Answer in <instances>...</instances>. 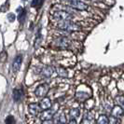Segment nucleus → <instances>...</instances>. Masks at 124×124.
Wrapping results in <instances>:
<instances>
[{
	"label": "nucleus",
	"mask_w": 124,
	"mask_h": 124,
	"mask_svg": "<svg viewBox=\"0 0 124 124\" xmlns=\"http://www.w3.org/2000/svg\"><path fill=\"white\" fill-rule=\"evenodd\" d=\"M28 109H29V112L31 113V115L33 116H37L38 115L40 112H41V108L38 104H36V103H33V104H30L28 106Z\"/></svg>",
	"instance_id": "obj_12"
},
{
	"label": "nucleus",
	"mask_w": 124,
	"mask_h": 124,
	"mask_svg": "<svg viewBox=\"0 0 124 124\" xmlns=\"http://www.w3.org/2000/svg\"><path fill=\"white\" fill-rule=\"evenodd\" d=\"M59 114V113H58ZM56 123H60V124H66L67 122V118H66V115L64 113H62V114H59V118H55Z\"/></svg>",
	"instance_id": "obj_16"
},
{
	"label": "nucleus",
	"mask_w": 124,
	"mask_h": 124,
	"mask_svg": "<svg viewBox=\"0 0 124 124\" xmlns=\"http://www.w3.org/2000/svg\"><path fill=\"white\" fill-rule=\"evenodd\" d=\"M22 62H23V55L19 54L16 56V58L14 59L12 63V72L13 73H17L20 68H21V65H22Z\"/></svg>",
	"instance_id": "obj_8"
},
{
	"label": "nucleus",
	"mask_w": 124,
	"mask_h": 124,
	"mask_svg": "<svg viewBox=\"0 0 124 124\" xmlns=\"http://www.w3.org/2000/svg\"><path fill=\"white\" fill-rule=\"evenodd\" d=\"M94 122V114L93 112H87L82 118V123L83 124H93Z\"/></svg>",
	"instance_id": "obj_10"
},
{
	"label": "nucleus",
	"mask_w": 124,
	"mask_h": 124,
	"mask_svg": "<svg viewBox=\"0 0 124 124\" xmlns=\"http://www.w3.org/2000/svg\"><path fill=\"white\" fill-rule=\"evenodd\" d=\"M40 3H41L40 0H33V2H32V7H37V6H38Z\"/></svg>",
	"instance_id": "obj_25"
},
{
	"label": "nucleus",
	"mask_w": 124,
	"mask_h": 124,
	"mask_svg": "<svg viewBox=\"0 0 124 124\" xmlns=\"http://www.w3.org/2000/svg\"><path fill=\"white\" fill-rule=\"evenodd\" d=\"M25 16H26V12H25V10L24 9H22V12L20 13V15H19V20H20V22H21V23L24 21Z\"/></svg>",
	"instance_id": "obj_23"
},
{
	"label": "nucleus",
	"mask_w": 124,
	"mask_h": 124,
	"mask_svg": "<svg viewBox=\"0 0 124 124\" xmlns=\"http://www.w3.org/2000/svg\"><path fill=\"white\" fill-rule=\"evenodd\" d=\"M57 124H60V123H57Z\"/></svg>",
	"instance_id": "obj_28"
},
{
	"label": "nucleus",
	"mask_w": 124,
	"mask_h": 124,
	"mask_svg": "<svg viewBox=\"0 0 124 124\" xmlns=\"http://www.w3.org/2000/svg\"><path fill=\"white\" fill-rule=\"evenodd\" d=\"M56 28L66 32H77L80 30V27L72 21H55Z\"/></svg>",
	"instance_id": "obj_1"
},
{
	"label": "nucleus",
	"mask_w": 124,
	"mask_h": 124,
	"mask_svg": "<svg viewBox=\"0 0 124 124\" xmlns=\"http://www.w3.org/2000/svg\"><path fill=\"white\" fill-rule=\"evenodd\" d=\"M42 124H54V123H53V121L51 119H50V120H44L43 122H42Z\"/></svg>",
	"instance_id": "obj_26"
},
{
	"label": "nucleus",
	"mask_w": 124,
	"mask_h": 124,
	"mask_svg": "<svg viewBox=\"0 0 124 124\" xmlns=\"http://www.w3.org/2000/svg\"><path fill=\"white\" fill-rule=\"evenodd\" d=\"M57 110L54 109H47V110H44L43 112L40 113V119L44 121V120H50L51 118H53V116L56 113Z\"/></svg>",
	"instance_id": "obj_6"
},
{
	"label": "nucleus",
	"mask_w": 124,
	"mask_h": 124,
	"mask_svg": "<svg viewBox=\"0 0 124 124\" xmlns=\"http://www.w3.org/2000/svg\"><path fill=\"white\" fill-rule=\"evenodd\" d=\"M108 123V118L106 115H100L98 118H97V121L96 124H107Z\"/></svg>",
	"instance_id": "obj_18"
},
{
	"label": "nucleus",
	"mask_w": 124,
	"mask_h": 124,
	"mask_svg": "<svg viewBox=\"0 0 124 124\" xmlns=\"http://www.w3.org/2000/svg\"><path fill=\"white\" fill-rule=\"evenodd\" d=\"M90 1H92V0H90Z\"/></svg>",
	"instance_id": "obj_29"
},
{
	"label": "nucleus",
	"mask_w": 124,
	"mask_h": 124,
	"mask_svg": "<svg viewBox=\"0 0 124 124\" xmlns=\"http://www.w3.org/2000/svg\"><path fill=\"white\" fill-rule=\"evenodd\" d=\"M52 18L55 21H71L74 16L65 10H55L52 12Z\"/></svg>",
	"instance_id": "obj_4"
},
{
	"label": "nucleus",
	"mask_w": 124,
	"mask_h": 124,
	"mask_svg": "<svg viewBox=\"0 0 124 124\" xmlns=\"http://www.w3.org/2000/svg\"><path fill=\"white\" fill-rule=\"evenodd\" d=\"M76 98L78 100V101H80V102H84V101H86L87 99L90 98V95L86 93L78 92V93H76Z\"/></svg>",
	"instance_id": "obj_15"
},
{
	"label": "nucleus",
	"mask_w": 124,
	"mask_h": 124,
	"mask_svg": "<svg viewBox=\"0 0 124 124\" xmlns=\"http://www.w3.org/2000/svg\"><path fill=\"white\" fill-rule=\"evenodd\" d=\"M67 124H77V121H76L75 119H71Z\"/></svg>",
	"instance_id": "obj_27"
},
{
	"label": "nucleus",
	"mask_w": 124,
	"mask_h": 124,
	"mask_svg": "<svg viewBox=\"0 0 124 124\" xmlns=\"http://www.w3.org/2000/svg\"><path fill=\"white\" fill-rule=\"evenodd\" d=\"M54 71H55L56 73H57V75H58L59 77H61V78H66L67 75H68L67 70L64 69L63 67H62V66H57V67H55V68H54Z\"/></svg>",
	"instance_id": "obj_14"
},
{
	"label": "nucleus",
	"mask_w": 124,
	"mask_h": 124,
	"mask_svg": "<svg viewBox=\"0 0 124 124\" xmlns=\"http://www.w3.org/2000/svg\"><path fill=\"white\" fill-rule=\"evenodd\" d=\"M62 4H65V5H68L69 7L73 8L75 9H78V10H80V11H84V10H87L89 8L86 3H84L83 1L81 0H60Z\"/></svg>",
	"instance_id": "obj_2"
},
{
	"label": "nucleus",
	"mask_w": 124,
	"mask_h": 124,
	"mask_svg": "<svg viewBox=\"0 0 124 124\" xmlns=\"http://www.w3.org/2000/svg\"><path fill=\"white\" fill-rule=\"evenodd\" d=\"M5 122H6V124H15V118H14L13 116L9 115V116L7 117Z\"/></svg>",
	"instance_id": "obj_20"
},
{
	"label": "nucleus",
	"mask_w": 124,
	"mask_h": 124,
	"mask_svg": "<svg viewBox=\"0 0 124 124\" xmlns=\"http://www.w3.org/2000/svg\"><path fill=\"white\" fill-rule=\"evenodd\" d=\"M111 116L117 118L118 119L123 118V108L121 106H114L111 109Z\"/></svg>",
	"instance_id": "obj_7"
},
{
	"label": "nucleus",
	"mask_w": 124,
	"mask_h": 124,
	"mask_svg": "<svg viewBox=\"0 0 124 124\" xmlns=\"http://www.w3.org/2000/svg\"><path fill=\"white\" fill-rule=\"evenodd\" d=\"M49 91H50V86L48 84H46V83H43V84L39 85L37 88L35 93H36V95L37 97H45L48 94Z\"/></svg>",
	"instance_id": "obj_5"
},
{
	"label": "nucleus",
	"mask_w": 124,
	"mask_h": 124,
	"mask_svg": "<svg viewBox=\"0 0 124 124\" xmlns=\"http://www.w3.org/2000/svg\"><path fill=\"white\" fill-rule=\"evenodd\" d=\"M79 114H80V111H79V109H78V108H72V109L69 111V116L71 117L72 119H75V118H78V117H79Z\"/></svg>",
	"instance_id": "obj_17"
},
{
	"label": "nucleus",
	"mask_w": 124,
	"mask_h": 124,
	"mask_svg": "<svg viewBox=\"0 0 124 124\" xmlns=\"http://www.w3.org/2000/svg\"><path fill=\"white\" fill-rule=\"evenodd\" d=\"M107 124H119V120L117 118H115L113 116H110L108 118V123Z\"/></svg>",
	"instance_id": "obj_19"
},
{
	"label": "nucleus",
	"mask_w": 124,
	"mask_h": 124,
	"mask_svg": "<svg viewBox=\"0 0 124 124\" xmlns=\"http://www.w3.org/2000/svg\"><path fill=\"white\" fill-rule=\"evenodd\" d=\"M23 95V90L22 88H17L13 90V100L15 102H19L22 99Z\"/></svg>",
	"instance_id": "obj_13"
},
{
	"label": "nucleus",
	"mask_w": 124,
	"mask_h": 124,
	"mask_svg": "<svg viewBox=\"0 0 124 124\" xmlns=\"http://www.w3.org/2000/svg\"><path fill=\"white\" fill-rule=\"evenodd\" d=\"M41 38H42V37H41V34L39 33V34H38V36H37V39H36L35 48H38V47H39V45H40V43H41Z\"/></svg>",
	"instance_id": "obj_22"
},
{
	"label": "nucleus",
	"mask_w": 124,
	"mask_h": 124,
	"mask_svg": "<svg viewBox=\"0 0 124 124\" xmlns=\"http://www.w3.org/2000/svg\"><path fill=\"white\" fill-rule=\"evenodd\" d=\"M116 102H117V104L119 105V106H123L124 105V97L122 95H120V96H118L117 98H116Z\"/></svg>",
	"instance_id": "obj_21"
},
{
	"label": "nucleus",
	"mask_w": 124,
	"mask_h": 124,
	"mask_svg": "<svg viewBox=\"0 0 124 124\" xmlns=\"http://www.w3.org/2000/svg\"><path fill=\"white\" fill-rule=\"evenodd\" d=\"M15 15L13 14V13H9L8 15V21L9 22H14V20H15Z\"/></svg>",
	"instance_id": "obj_24"
},
{
	"label": "nucleus",
	"mask_w": 124,
	"mask_h": 124,
	"mask_svg": "<svg viewBox=\"0 0 124 124\" xmlns=\"http://www.w3.org/2000/svg\"><path fill=\"white\" fill-rule=\"evenodd\" d=\"M40 73H41V76L43 78H50L54 73V67L53 66H50V65L45 66V67L42 68Z\"/></svg>",
	"instance_id": "obj_11"
},
{
	"label": "nucleus",
	"mask_w": 124,
	"mask_h": 124,
	"mask_svg": "<svg viewBox=\"0 0 124 124\" xmlns=\"http://www.w3.org/2000/svg\"><path fill=\"white\" fill-rule=\"evenodd\" d=\"M53 45L56 48L60 49V50H67L70 45H71V41L68 37H57L55 40L53 41Z\"/></svg>",
	"instance_id": "obj_3"
},
{
	"label": "nucleus",
	"mask_w": 124,
	"mask_h": 124,
	"mask_svg": "<svg viewBox=\"0 0 124 124\" xmlns=\"http://www.w3.org/2000/svg\"><path fill=\"white\" fill-rule=\"evenodd\" d=\"M52 106V103H51V100L49 97H44L43 99L40 101L39 103V106L42 110H47V109H50Z\"/></svg>",
	"instance_id": "obj_9"
}]
</instances>
